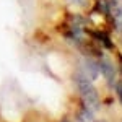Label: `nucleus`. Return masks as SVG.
I'll list each match as a JSON object with an SVG mask.
<instances>
[{
	"mask_svg": "<svg viewBox=\"0 0 122 122\" xmlns=\"http://www.w3.org/2000/svg\"><path fill=\"white\" fill-rule=\"evenodd\" d=\"M91 34H93L94 38L98 39V41H99V42H101V44H103L106 49H111V47H112L111 41H109V38H107L106 34H103V33H91Z\"/></svg>",
	"mask_w": 122,
	"mask_h": 122,
	"instance_id": "20e7f679",
	"label": "nucleus"
},
{
	"mask_svg": "<svg viewBox=\"0 0 122 122\" xmlns=\"http://www.w3.org/2000/svg\"><path fill=\"white\" fill-rule=\"evenodd\" d=\"M78 122H96V121H94V117H93V112L88 107H83L78 112Z\"/></svg>",
	"mask_w": 122,
	"mask_h": 122,
	"instance_id": "7ed1b4c3",
	"label": "nucleus"
},
{
	"mask_svg": "<svg viewBox=\"0 0 122 122\" xmlns=\"http://www.w3.org/2000/svg\"><path fill=\"white\" fill-rule=\"evenodd\" d=\"M76 86H78V91H80V96L83 99L85 107H88L91 112H96L99 109V94L96 91L93 85H91V80L86 75H83L81 72H78L75 76Z\"/></svg>",
	"mask_w": 122,
	"mask_h": 122,
	"instance_id": "f257e3e1",
	"label": "nucleus"
},
{
	"mask_svg": "<svg viewBox=\"0 0 122 122\" xmlns=\"http://www.w3.org/2000/svg\"><path fill=\"white\" fill-rule=\"evenodd\" d=\"M119 60H121V68H122V56H119Z\"/></svg>",
	"mask_w": 122,
	"mask_h": 122,
	"instance_id": "423d86ee",
	"label": "nucleus"
},
{
	"mask_svg": "<svg viewBox=\"0 0 122 122\" xmlns=\"http://www.w3.org/2000/svg\"><path fill=\"white\" fill-rule=\"evenodd\" d=\"M98 65H99V72L103 73L106 81L109 85H112L116 80V68H114L112 62H109L107 59H101V60H98Z\"/></svg>",
	"mask_w": 122,
	"mask_h": 122,
	"instance_id": "f03ea898",
	"label": "nucleus"
},
{
	"mask_svg": "<svg viewBox=\"0 0 122 122\" xmlns=\"http://www.w3.org/2000/svg\"><path fill=\"white\" fill-rule=\"evenodd\" d=\"M62 122H70V121H67V119H64V121H62Z\"/></svg>",
	"mask_w": 122,
	"mask_h": 122,
	"instance_id": "0eeeda50",
	"label": "nucleus"
},
{
	"mask_svg": "<svg viewBox=\"0 0 122 122\" xmlns=\"http://www.w3.org/2000/svg\"><path fill=\"white\" fill-rule=\"evenodd\" d=\"M116 91H117V96H119V99H121V103H122V81H119V83L116 85Z\"/></svg>",
	"mask_w": 122,
	"mask_h": 122,
	"instance_id": "39448f33",
	"label": "nucleus"
}]
</instances>
